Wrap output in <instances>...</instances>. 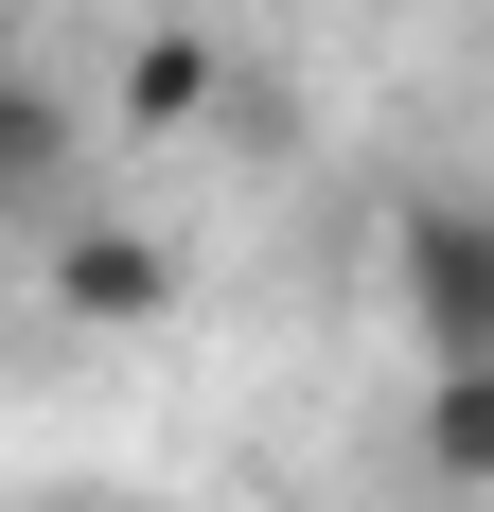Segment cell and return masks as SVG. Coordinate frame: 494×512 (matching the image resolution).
<instances>
[{
	"instance_id": "1",
	"label": "cell",
	"mask_w": 494,
	"mask_h": 512,
	"mask_svg": "<svg viewBox=\"0 0 494 512\" xmlns=\"http://www.w3.org/2000/svg\"><path fill=\"white\" fill-rule=\"evenodd\" d=\"M389 301L424 336V371L494 354V195H406L389 212Z\"/></svg>"
},
{
	"instance_id": "2",
	"label": "cell",
	"mask_w": 494,
	"mask_h": 512,
	"mask_svg": "<svg viewBox=\"0 0 494 512\" xmlns=\"http://www.w3.org/2000/svg\"><path fill=\"white\" fill-rule=\"evenodd\" d=\"M53 301L106 318V336H142V318H177V248L124 230V212H71V230H53Z\"/></svg>"
},
{
	"instance_id": "3",
	"label": "cell",
	"mask_w": 494,
	"mask_h": 512,
	"mask_svg": "<svg viewBox=\"0 0 494 512\" xmlns=\"http://www.w3.org/2000/svg\"><path fill=\"white\" fill-rule=\"evenodd\" d=\"M424 477H442V495H494V354L424 371Z\"/></svg>"
},
{
	"instance_id": "4",
	"label": "cell",
	"mask_w": 494,
	"mask_h": 512,
	"mask_svg": "<svg viewBox=\"0 0 494 512\" xmlns=\"http://www.w3.org/2000/svg\"><path fill=\"white\" fill-rule=\"evenodd\" d=\"M71 159H89V124H71L53 89H18V71H0V212H36V195H71Z\"/></svg>"
},
{
	"instance_id": "5",
	"label": "cell",
	"mask_w": 494,
	"mask_h": 512,
	"mask_svg": "<svg viewBox=\"0 0 494 512\" xmlns=\"http://www.w3.org/2000/svg\"><path fill=\"white\" fill-rule=\"evenodd\" d=\"M0 71H18V18H0Z\"/></svg>"
}]
</instances>
